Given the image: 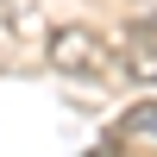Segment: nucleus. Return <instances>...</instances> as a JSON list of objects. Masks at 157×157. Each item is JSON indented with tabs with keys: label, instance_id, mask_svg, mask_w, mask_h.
Returning a JSON list of instances; mask_svg holds the SVG:
<instances>
[{
	"label": "nucleus",
	"instance_id": "1",
	"mask_svg": "<svg viewBox=\"0 0 157 157\" xmlns=\"http://www.w3.org/2000/svg\"><path fill=\"white\" fill-rule=\"evenodd\" d=\"M113 63L120 57L94 25H57L50 32V69L69 82H101V75H113Z\"/></svg>",
	"mask_w": 157,
	"mask_h": 157
},
{
	"label": "nucleus",
	"instance_id": "2",
	"mask_svg": "<svg viewBox=\"0 0 157 157\" xmlns=\"http://www.w3.org/2000/svg\"><path fill=\"white\" fill-rule=\"evenodd\" d=\"M120 63H126V75H132V82H157V38H151L138 19L120 32Z\"/></svg>",
	"mask_w": 157,
	"mask_h": 157
},
{
	"label": "nucleus",
	"instance_id": "3",
	"mask_svg": "<svg viewBox=\"0 0 157 157\" xmlns=\"http://www.w3.org/2000/svg\"><path fill=\"white\" fill-rule=\"evenodd\" d=\"M120 145H157V101H138L132 113H120Z\"/></svg>",
	"mask_w": 157,
	"mask_h": 157
},
{
	"label": "nucleus",
	"instance_id": "4",
	"mask_svg": "<svg viewBox=\"0 0 157 157\" xmlns=\"http://www.w3.org/2000/svg\"><path fill=\"white\" fill-rule=\"evenodd\" d=\"M25 13H32V0H0V19H6V25H19Z\"/></svg>",
	"mask_w": 157,
	"mask_h": 157
},
{
	"label": "nucleus",
	"instance_id": "5",
	"mask_svg": "<svg viewBox=\"0 0 157 157\" xmlns=\"http://www.w3.org/2000/svg\"><path fill=\"white\" fill-rule=\"evenodd\" d=\"M138 25H145V32L157 38V0H151V6H145V13H138Z\"/></svg>",
	"mask_w": 157,
	"mask_h": 157
}]
</instances>
